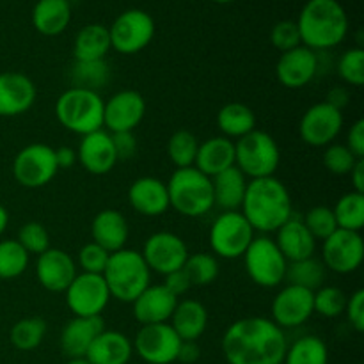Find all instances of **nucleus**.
<instances>
[{
    "mask_svg": "<svg viewBox=\"0 0 364 364\" xmlns=\"http://www.w3.org/2000/svg\"><path fill=\"white\" fill-rule=\"evenodd\" d=\"M18 244L28 252V255H43L46 249H50V235L46 228L41 223H31L23 224L18 231Z\"/></svg>",
    "mask_w": 364,
    "mask_h": 364,
    "instance_id": "46",
    "label": "nucleus"
},
{
    "mask_svg": "<svg viewBox=\"0 0 364 364\" xmlns=\"http://www.w3.org/2000/svg\"><path fill=\"white\" fill-rule=\"evenodd\" d=\"M304 226L308 228L309 233L313 235L315 240H326L327 237L334 233L338 230L336 219H334V212L329 206H313L304 217Z\"/></svg>",
    "mask_w": 364,
    "mask_h": 364,
    "instance_id": "44",
    "label": "nucleus"
},
{
    "mask_svg": "<svg viewBox=\"0 0 364 364\" xmlns=\"http://www.w3.org/2000/svg\"><path fill=\"white\" fill-rule=\"evenodd\" d=\"M333 212L340 230L359 233L364 226V194L355 191L347 192L338 199Z\"/></svg>",
    "mask_w": 364,
    "mask_h": 364,
    "instance_id": "37",
    "label": "nucleus"
},
{
    "mask_svg": "<svg viewBox=\"0 0 364 364\" xmlns=\"http://www.w3.org/2000/svg\"><path fill=\"white\" fill-rule=\"evenodd\" d=\"M354 153L347 148L345 144H338V142H333V144L326 146V153H323V166L334 176H348L350 171L354 169V166L358 164Z\"/></svg>",
    "mask_w": 364,
    "mask_h": 364,
    "instance_id": "45",
    "label": "nucleus"
},
{
    "mask_svg": "<svg viewBox=\"0 0 364 364\" xmlns=\"http://www.w3.org/2000/svg\"><path fill=\"white\" fill-rule=\"evenodd\" d=\"M141 255L149 270L167 276L174 270L183 269L188 258V249L183 238L176 233L159 231L144 242Z\"/></svg>",
    "mask_w": 364,
    "mask_h": 364,
    "instance_id": "15",
    "label": "nucleus"
},
{
    "mask_svg": "<svg viewBox=\"0 0 364 364\" xmlns=\"http://www.w3.org/2000/svg\"><path fill=\"white\" fill-rule=\"evenodd\" d=\"M46 334V322L39 316H28V318H21L11 327L9 340L14 348L18 350H34L43 343Z\"/></svg>",
    "mask_w": 364,
    "mask_h": 364,
    "instance_id": "38",
    "label": "nucleus"
},
{
    "mask_svg": "<svg viewBox=\"0 0 364 364\" xmlns=\"http://www.w3.org/2000/svg\"><path fill=\"white\" fill-rule=\"evenodd\" d=\"M183 270L187 272L192 287H208L219 277V262L208 252H196L188 255Z\"/></svg>",
    "mask_w": 364,
    "mask_h": 364,
    "instance_id": "41",
    "label": "nucleus"
},
{
    "mask_svg": "<svg viewBox=\"0 0 364 364\" xmlns=\"http://www.w3.org/2000/svg\"><path fill=\"white\" fill-rule=\"evenodd\" d=\"M318 71V57L308 46L301 45L281 53L276 64L277 80L288 89L306 87Z\"/></svg>",
    "mask_w": 364,
    "mask_h": 364,
    "instance_id": "21",
    "label": "nucleus"
},
{
    "mask_svg": "<svg viewBox=\"0 0 364 364\" xmlns=\"http://www.w3.org/2000/svg\"><path fill=\"white\" fill-rule=\"evenodd\" d=\"M110 71L105 59L102 60H75L71 66V82L73 87L96 91L109 80Z\"/></svg>",
    "mask_w": 364,
    "mask_h": 364,
    "instance_id": "39",
    "label": "nucleus"
},
{
    "mask_svg": "<svg viewBox=\"0 0 364 364\" xmlns=\"http://www.w3.org/2000/svg\"><path fill=\"white\" fill-rule=\"evenodd\" d=\"M270 41H272L274 48L279 50L281 53L294 50L302 45L301 41V32H299L297 21L283 20L276 23L270 32Z\"/></svg>",
    "mask_w": 364,
    "mask_h": 364,
    "instance_id": "48",
    "label": "nucleus"
},
{
    "mask_svg": "<svg viewBox=\"0 0 364 364\" xmlns=\"http://www.w3.org/2000/svg\"><path fill=\"white\" fill-rule=\"evenodd\" d=\"M55 162L59 169H71L77 164V151L68 146H60L55 149Z\"/></svg>",
    "mask_w": 364,
    "mask_h": 364,
    "instance_id": "55",
    "label": "nucleus"
},
{
    "mask_svg": "<svg viewBox=\"0 0 364 364\" xmlns=\"http://www.w3.org/2000/svg\"><path fill=\"white\" fill-rule=\"evenodd\" d=\"M180 299L174 297L164 284H149L132 304H134V316L142 326L151 323H167L173 316Z\"/></svg>",
    "mask_w": 364,
    "mask_h": 364,
    "instance_id": "23",
    "label": "nucleus"
},
{
    "mask_svg": "<svg viewBox=\"0 0 364 364\" xmlns=\"http://www.w3.org/2000/svg\"><path fill=\"white\" fill-rule=\"evenodd\" d=\"M28 255L18 240L0 242V279H14L28 267Z\"/></svg>",
    "mask_w": 364,
    "mask_h": 364,
    "instance_id": "42",
    "label": "nucleus"
},
{
    "mask_svg": "<svg viewBox=\"0 0 364 364\" xmlns=\"http://www.w3.org/2000/svg\"><path fill=\"white\" fill-rule=\"evenodd\" d=\"M347 318L350 322V326L354 327L358 333L364 331V290H358L350 295V299H347Z\"/></svg>",
    "mask_w": 364,
    "mask_h": 364,
    "instance_id": "50",
    "label": "nucleus"
},
{
    "mask_svg": "<svg viewBox=\"0 0 364 364\" xmlns=\"http://www.w3.org/2000/svg\"><path fill=\"white\" fill-rule=\"evenodd\" d=\"M66 364H91L85 358H71Z\"/></svg>",
    "mask_w": 364,
    "mask_h": 364,
    "instance_id": "59",
    "label": "nucleus"
},
{
    "mask_svg": "<svg viewBox=\"0 0 364 364\" xmlns=\"http://www.w3.org/2000/svg\"><path fill=\"white\" fill-rule=\"evenodd\" d=\"M102 276L110 297L128 304H132L151 284V270L148 269L141 252L127 247L109 256Z\"/></svg>",
    "mask_w": 364,
    "mask_h": 364,
    "instance_id": "4",
    "label": "nucleus"
},
{
    "mask_svg": "<svg viewBox=\"0 0 364 364\" xmlns=\"http://www.w3.org/2000/svg\"><path fill=\"white\" fill-rule=\"evenodd\" d=\"M109 256L110 252L105 251L102 245L95 244V242L85 244L80 249V252H78V263H80L82 272L102 276L107 267V262H109Z\"/></svg>",
    "mask_w": 364,
    "mask_h": 364,
    "instance_id": "49",
    "label": "nucleus"
},
{
    "mask_svg": "<svg viewBox=\"0 0 364 364\" xmlns=\"http://www.w3.org/2000/svg\"><path fill=\"white\" fill-rule=\"evenodd\" d=\"M36 277L45 290L63 294L77 277V265L66 251L50 247L38 256Z\"/></svg>",
    "mask_w": 364,
    "mask_h": 364,
    "instance_id": "19",
    "label": "nucleus"
},
{
    "mask_svg": "<svg viewBox=\"0 0 364 364\" xmlns=\"http://www.w3.org/2000/svg\"><path fill=\"white\" fill-rule=\"evenodd\" d=\"M343 128V112L327 102L309 107L299 123V135L313 148H326L333 144Z\"/></svg>",
    "mask_w": 364,
    "mask_h": 364,
    "instance_id": "12",
    "label": "nucleus"
},
{
    "mask_svg": "<svg viewBox=\"0 0 364 364\" xmlns=\"http://www.w3.org/2000/svg\"><path fill=\"white\" fill-rule=\"evenodd\" d=\"M146 114V102L134 89H124L110 96L103 105V127L109 134L134 132Z\"/></svg>",
    "mask_w": 364,
    "mask_h": 364,
    "instance_id": "17",
    "label": "nucleus"
},
{
    "mask_svg": "<svg viewBox=\"0 0 364 364\" xmlns=\"http://www.w3.org/2000/svg\"><path fill=\"white\" fill-rule=\"evenodd\" d=\"M210 247L219 258L235 259L244 256L255 240V230L242 212H223L210 228Z\"/></svg>",
    "mask_w": 364,
    "mask_h": 364,
    "instance_id": "9",
    "label": "nucleus"
},
{
    "mask_svg": "<svg viewBox=\"0 0 364 364\" xmlns=\"http://www.w3.org/2000/svg\"><path fill=\"white\" fill-rule=\"evenodd\" d=\"M198 148V137L192 132L178 130L171 135L169 142H167V155H169L171 162L176 166V169L194 167Z\"/></svg>",
    "mask_w": 364,
    "mask_h": 364,
    "instance_id": "40",
    "label": "nucleus"
},
{
    "mask_svg": "<svg viewBox=\"0 0 364 364\" xmlns=\"http://www.w3.org/2000/svg\"><path fill=\"white\" fill-rule=\"evenodd\" d=\"M212 2H217V4H231V2H235V0H212Z\"/></svg>",
    "mask_w": 364,
    "mask_h": 364,
    "instance_id": "60",
    "label": "nucleus"
},
{
    "mask_svg": "<svg viewBox=\"0 0 364 364\" xmlns=\"http://www.w3.org/2000/svg\"><path fill=\"white\" fill-rule=\"evenodd\" d=\"M281 162V151L276 139L263 130H252L235 142V166L245 178L274 176Z\"/></svg>",
    "mask_w": 364,
    "mask_h": 364,
    "instance_id": "7",
    "label": "nucleus"
},
{
    "mask_svg": "<svg viewBox=\"0 0 364 364\" xmlns=\"http://www.w3.org/2000/svg\"><path fill=\"white\" fill-rule=\"evenodd\" d=\"M302 45L329 50L340 45L348 34V16L338 0H308L297 20Z\"/></svg>",
    "mask_w": 364,
    "mask_h": 364,
    "instance_id": "3",
    "label": "nucleus"
},
{
    "mask_svg": "<svg viewBox=\"0 0 364 364\" xmlns=\"http://www.w3.org/2000/svg\"><path fill=\"white\" fill-rule=\"evenodd\" d=\"M345 146L354 153L355 159H364V119H358L352 124Z\"/></svg>",
    "mask_w": 364,
    "mask_h": 364,
    "instance_id": "53",
    "label": "nucleus"
},
{
    "mask_svg": "<svg viewBox=\"0 0 364 364\" xmlns=\"http://www.w3.org/2000/svg\"><path fill=\"white\" fill-rule=\"evenodd\" d=\"M327 103H331V105L341 110L348 103L347 91H345V89H341V87L333 89V91L329 92V96H327Z\"/></svg>",
    "mask_w": 364,
    "mask_h": 364,
    "instance_id": "57",
    "label": "nucleus"
},
{
    "mask_svg": "<svg viewBox=\"0 0 364 364\" xmlns=\"http://www.w3.org/2000/svg\"><path fill=\"white\" fill-rule=\"evenodd\" d=\"M169 206L185 217H203L213 208L212 178L196 167L176 169L167 181Z\"/></svg>",
    "mask_w": 364,
    "mask_h": 364,
    "instance_id": "6",
    "label": "nucleus"
},
{
    "mask_svg": "<svg viewBox=\"0 0 364 364\" xmlns=\"http://www.w3.org/2000/svg\"><path fill=\"white\" fill-rule=\"evenodd\" d=\"M313 294L308 288L287 284L272 301V322L281 329H294L308 322L315 313Z\"/></svg>",
    "mask_w": 364,
    "mask_h": 364,
    "instance_id": "18",
    "label": "nucleus"
},
{
    "mask_svg": "<svg viewBox=\"0 0 364 364\" xmlns=\"http://www.w3.org/2000/svg\"><path fill=\"white\" fill-rule=\"evenodd\" d=\"M91 235L95 244L102 245L105 251L112 255V252L124 249L128 242V235H130V228H128L123 213L117 212V210L107 208L102 210L92 219Z\"/></svg>",
    "mask_w": 364,
    "mask_h": 364,
    "instance_id": "27",
    "label": "nucleus"
},
{
    "mask_svg": "<svg viewBox=\"0 0 364 364\" xmlns=\"http://www.w3.org/2000/svg\"><path fill=\"white\" fill-rule=\"evenodd\" d=\"M132 354L130 338L119 331H102L85 352V359L91 364H128Z\"/></svg>",
    "mask_w": 364,
    "mask_h": 364,
    "instance_id": "28",
    "label": "nucleus"
},
{
    "mask_svg": "<svg viewBox=\"0 0 364 364\" xmlns=\"http://www.w3.org/2000/svg\"><path fill=\"white\" fill-rule=\"evenodd\" d=\"M338 75L343 82L361 87L364 84V50L350 48L338 60Z\"/></svg>",
    "mask_w": 364,
    "mask_h": 364,
    "instance_id": "47",
    "label": "nucleus"
},
{
    "mask_svg": "<svg viewBox=\"0 0 364 364\" xmlns=\"http://www.w3.org/2000/svg\"><path fill=\"white\" fill-rule=\"evenodd\" d=\"M128 203L144 217H160L171 208L167 185L153 176H142L130 185Z\"/></svg>",
    "mask_w": 364,
    "mask_h": 364,
    "instance_id": "24",
    "label": "nucleus"
},
{
    "mask_svg": "<svg viewBox=\"0 0 364 364\" xmlns=\"http://www.w3.org/2000/svg\"><path fill=\"white\" fill-rule=\"evenodd\" d=\"M171 327L181 341H196L205 334L208 327V311L198 301H178L171 316Z\"/></svg>",
    "mask_w": 364,
    "mask_h": 364,
    "instance_id": "30",
    "label": "nucleus"
},
{
    "mask_svg": "<svg viewBox=\"0 0 364 364\" xmlns=\"http://www.w3.org/2000/svg\"><path fill=\"white\" fill-rule=\"evenodd\" d=\"M110 46L123 55L144 50L155 36V20L142 9H128L121 13L109 27Z\"/></svg>",
    "mask_w": 364,
    "mask_h": 364,
    "instance_id": "11",
    "label": "nucleus"
},
{
    "mask_svg": "<svg viewBox=\"0 0 364 364\" xmlns=\"http://www.w3.org/2000/svg\"><path fill=\"white\" fill-rule=\"evenodd\" d=\"M287 348L283 329L263 316L237 320L223 336L228 364H283Z\"/></svg>",
    "mask_w": 364,
    "mask_h": 364,
    "instance_id": "1",
    "label": "nucleus"
},
{
    "mask_svg": "<svg viewBox=\"0 0 364 364\" xmlns=\"http://www.w3.org/2000/svg\"><path fill=\"white\" fill-rule=\"evenodd\" d=\"M36 98H38V89L27 75L18 71L0 73V116H21L32 109Z\"/></svg>",
    "mask_w": 364,
    "mask_h": 364,
    "instance_id": "20",
    "label": "nucleus"
},
{
    "mask_svg": "<svg viewBox=\"0 0 364 364\" xmlns=\"http://www.w3.org/2000/svg\"><path fill=\"white\" fill-rule=\"evenodd\" d=\"M247 183V178L237 166L219 173L212 178L213 205L223 208L224 212H237L244 201Z\"/></svg>",
    "mask_w": 364,
    "mask_h": 364,
    "instance_id": "31",
    "label": "nucleus"
},
{
    "mask_svg": "<svg viewBox=\"0 0 364 364\" xmlns=\"http://www.w3.org/2000/svg\"><path fill=\"white\" fill-rule=\"evenodd\" d=\"M103 105L105 102L96 91L70 87L57 98L55 116L66 130L84 137L103 130Z\"/></svg>",
    "mask_w": 364,
    "mask_h": 364,
    "instance_id": "5",
    "label": "nucleus"
},
{
    "mask_svg": "<svg viewBox=\"0 0 364 364\" xmlns=\"http://www.w3.org/2000/svg\"><path fill=\"white\" fill-rule=\"evenodd\" d=\"M134 350L148 364H171L176 361L181 340L171 323L142 326L134 340Z\"/></svg>",
    "mask_w": 364,
    "mask_h": 364,
    "instance_id": "14",
    "label": "nucleus"
},
{
    "mask_svg": "<svg viewBox=\"0 0 364 364\" xmlns=\"http://www.w3.org/2000/svg\"><path fill=\"white\" fill-rule=\"evenodd\" d=\"M217 128L220 130L223 137L231 139V141L237 139L238 141L244 135L256 130V116L251 107L244 105V103H226L217 112Z\"/></svg>",
    "mask_w": 364,
    "mask_h": 364,
    "instance_id": "34",
    "label": "nucleus"
},
{
    "mask_svg": "<svg viewBox=\"0 0 364 364\" xmlns=\"http://www.w3.org/2000/svg\"><path fill=\"white\" fill-rule=\"evenodd\" d=\"M348 176H350L352 183H354V191L364 194V159L358 160V164H355Z\"/></svg>",
    "mask_w": 364,
    "mask_h": 364,
    "instance_id": "56",
    "label": "nucleus"
},
{
    "mask_svg": "<svg viewBox=\"0 0 364 364\" xmlns=\"http://www.w3.org/2000/svg\"><path fill=\"white\" fill-rule=\"evenodd\" d=\"M109 27L102 23H89L78 31L73 43L75 60H102L109 53Z\"/></svg>",
    "mask_w": 364,
    "mask_h": 364,
    "instance_id": "33",
    "label": "nucleus"
},
{
    "mask_svg": "<svg viewBox=\"0 0 364 364\" xmlns=\"http://www.w3.org/2000/svg\"><path fill=\"white\" fill-rule=\"evenodd\" d=\"M276 233L277 238L274 242L283 252L287 262H299V259L311 258L315 255L316 240L297 217L291 215Z\"/></svg>",
    "mask_w": 364,
    "mask_h": 364,
    "instance_id": "26",
    "label": "nucleus"
},
{
    "mask_svg": "<svg viewBox=\"0 0 364 364\" xmlns=\"http://www.w3.org/2000/svg\"><path fill=\"white\" fill-rule=\"evenodd\" d=\"M323 279H326V267L313 256L299 262H288L284 272V281H288V284L316 291L322 287Z\"/></svg>",
    "mask_w": 364,
    "mask_h": 364,
    "instance_id": "36",
    "label": "nucleus"
},
{
    "mask_svg": "<svg viewBox=\"0 0 364 364\" xmlns=\"http://www.w3.org/2000/svg\"><path fill=\"white\" fill-rule=\"evenodd\" d=\"M199 358H201V350H199V347L196 341H181L176 361H180L183 364H194Z\"/></svg>",
    "mask_w": 364,
    "mask_h": 364,
    "instance_id": "54",
    "label": "nucleus"
},
{
    "mask_svg": "<svg viewBox=\"0 0 364 364\" xmlns=\"http://www.w3.org/2000/svg\"><path fill=\"white\" fill-rule=\"evenodd\" d=\"M77 160L87 173L103 176L110 173L119 160L112 144V135L105 130L92 132L82 137L77 149Z\"/></svg>",
    "mask_w": 364,
    "mask_h": 364,
    "instance_id": "22",
    "label": "nucleus"
},
{
    "mask_svg": "<svg viewBox=\"0 0 364 364\" xmlns=\"http://www.w3.org/2000/svg\"><path fill=\"white\" fill-rule=\"evenodd\" d=\"M71 21L70 0H38L32 9V25L43 36H59Z\"/></svg>",
    "mask_w": 364,
    "mask_h": 364,
    "instance_id": "32",
    "label": "nucleus"
},
{
    "mask_svg": "<svg viewBox=\"0 0 364 364\" xmlns=\"http://www.w3.org/2000/svg\"><path fill=\"white\" fill-rule=\"evenodd\" d=\"M240 208L252 230L262 233L277 231L294 215L290 192L274 176L249 181Z\"/></svg>",
    "mask_w": 364,
    "mask_h": 364,
    "instance_id": "2",
    "label": "nucleus"
},
{
    "mask_svg": "<svg viewBox=\"0 0 364 364\" xmlns=\"http://www.w3.org/2000/svg\"><path fill=\"white\" fill-rule=\"evenodd\" d=\"M7 224H9V213H7V210L0 205V235L6 231Z\"/></svg>",
    "mask_w": 364,
    "mask_h": 364,
    "instance_id": "58",
    "label": "nucleus"
},
{
    "mask_svg": "<svg viewBox=\"0 0 364 364\" xmlns=\"http://www.w3.org/2000/svg\"><path fill=\"white\" fill-rule=\"evenodd\" d=\"M235 166V142L231 139L212 137L199 144L194 167L208 178L217 176L223 171Z\"/></svg>",
    "mask_w": 364,
    "mask_h": 364,
    "instance_id": "29",
    "label": "nucleus"
},
{
    "mask_svg": "<svg viewBox=\"0 0 364 364\" xmlns=\"http://www.w3.org/2000/svg\"><path fill=\"white\" fill-rule=\"evenodd\" d=\"M59 173L55 162V149L34 142L16 153L13 160V176L21 187L41 188L48 185Z\"/></svg>",
    "mask_w": 364,
    "mask_h": 364,
    "instance_id": "10",
    "label": "nucleus"
},
{
    "mask_svg": "<svg viewBox=\"0 0 364 364\" xmlns=\"http://www.w3.org/2000/svg\"><path fill=\"white\" fill-rule=\"evenodd\" d=\"M329 363V350L322 338L302 336L294 345L287 348L283 364H327Z\"/></svg>",
    "mask_w": 364,
    "mask_h": 364,
    "instance_id": "35",
    "label": "nucleus"
},
{
    "mask_svg": "<svg viewBox=\"0 0 364 364\" xmlns=\"http://www.w3.org/2000/svg\"><path fill=\"white\" fill-rule=\"evenodd\" d=\"M242 258H244L245 272L258 287L276 288L284 281L288 262L272 238H255Z\"/></svg>",
    "mask_w": 364,
    "mask_h": 364,
    "instance_id": "8",
    "label": "nucleus"
},
{
    "mask_svg": "<svg viewBox=\"0 0 364 364\" xmlns=\"http://www.w3.org/2000/svg\"><path fill=\"white\" fill-rule=\"evenodd\" d=\"M164 287H166L167 290L174 295V297L180 299V295L187 294V291L191 290L192 284H191V279H188L187 272H185L183 269H180V270H174V272L167 274Z\"/></svg>",
    "mask_w": 364,
    "mask_h": 364,
    "instance_id": "52",
    "label": "nucleus"
},
{
    "mask_svg": "<svg viewBox=\"0 0 364 364\" xmlns=\"http://www.w3.org/2000/svg\"><path fill=\"white\" fill-rule=\"evenodd\" d=\"M323 267L336 274H352L364 259V242L361 233L338 228L322 245Z\"/></svg>",
    "mask_w": 364,
    "mask_h": 364,
    "instance_id": "16",
    "label": "nucleus"
},
{
    "mask_svg": "<svg viewBox=\"0 0 364 364\" xmlns=\"http://www.w3.org/2000/svg\"><path fill=\"white\" fill-rule=\"evenodd\" d=\"M347 299L348 297L341 288L320 287L313 294V308H315V313L326 316V318H336L345 313Z\"/></svg>",
    "mask_w": 364,
    "mask_h": 364,
    "instance_id": "43",
    "label": "nucleus"
},
{
    "mask_svg": "<svg viewBox=\"0 0 364 364\" xmlns=\"http://www.w3.org/2000/svg\"><path fill=\"white\" fill-rule=\"evenodd\" d=\"M64 294L68 308L75 316H102L110 301L105 279L98 274H77Z\"/></svg>",
    "mask_w": 364,
    "mask_h": 364,
    "instance_id": "13",
    "label": "nucleus"
},
{
    "mask_svg": "<svg viewBox=\"0 0 364 364\" xmlns=\"http://www.w3.org/2000/svg\"><path fill=\"white\" fill-rule=\"evenodd\" d=\"M105 331L102 316H75L60 333V348L68 358H85L95 338Z\"/></svg>",
    "mask_w": 364,
    "mask_h": 364,
    "instance_id": "25",
    "label": "nucleus"
},
{
    "mask_svg": "<svg viewBox=\"0 0 364 364\" xmlns=\"http://www.w3.org/2000/svg\"><path fill=\"white\" fill-rule=\"evenodd\" d=\"M112 135V144L116 149L117 160H128L135 155L137 151V139H135L134 132H119V134Z\"/></svg>",
    "mask_w": 364,
    "mask_h": 364,
    "instance_id": "51",
    "label": "nucleus"
}]
</instances>
